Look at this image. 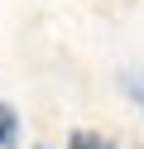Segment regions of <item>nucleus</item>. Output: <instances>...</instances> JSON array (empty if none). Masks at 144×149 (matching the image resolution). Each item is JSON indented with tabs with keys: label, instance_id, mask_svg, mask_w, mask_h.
Listing matches in <instances>:
<instances>
[{
	"label": "nucleus",
	"instance_id": "obj_1",
	"mask_svg": "<svg viewBox=\"0 0 144 149\" xmlns=\"http://www.w3.org/2000/svg\"><path fill=\"white\" fill-rule=\"evenodd\" d=\"M0 149H19V111L0 96Z\"/></svg>",
	"mask_w": 144,
	"mask_h": 149
},
{
	"label": "nucleus",
	"instance_id": "obj_2",
	"mask_svg": "<svg viewBox=\"0 0 144 149\" xmlns=\"http://www.w3.org/2000/svg\"><path fill=\"white\" fill-rule=\"evenodd\" d=\"M67 149H115V139L96 135V130H72L67 135Z\"/></svg>",
	"mask_w": 144,
	"mask_h": 149
},
{
	"label": "nucleus",
	"instance_id": "obj_3",
	"mask_svg": "<svg viewBox=\"0 0 144 149\" xmlns=\"http://www.w3.org/2000/svg\"><path fill=\"white\" fill-rule=\"evenodd\" d=\"M34 149H48V144H34Z\"/></svg>",
	"mask_w": 144,
	"mask_h": 149
},
{
	"label": "nucleus",
	"instance_id": "obj_4",
	"mask_svg": "<svg viewBox=\"0 0 144 149\" xmlns=\"http://www.w3.org/2000/svg\"><path fill=\"white\" fill-rule=\"evenodd\" d=\"M134 149H144V144H134Z\"/></svg>",
	"mask_w": 144,
	"mask_h": 149
}]
</instances>
